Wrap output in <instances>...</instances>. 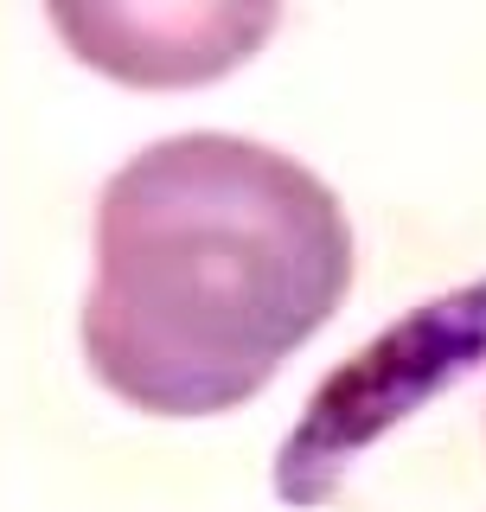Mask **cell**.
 Instances as JSON below:
<instances>
[{
	"instance_id": "obj_1",
	"label": "cell",
	"mask_w": 486,
	"mask_h": 512,
	"mask_svg": "<svg viewBox=\"0 0 486 512\" xmlns=\"http://www.w3.org/2000/svg\"><path fill=\"white\" fill-rule=\"evenodd\" d=\"M352 276L359 237L320 173L269 141L186 128L96 199L84 359L141 416H224L339 314Z\"/></svg>"
},
{
	"instance_id": "obj_2",
	"label": "cell",
	"mask_w": 486,
	"mask_h": 512,
	"mask_svg": "<svg viewBox=\"0 0 486 512\" xmlns=\"http://www.w3.org/2000/svg\"><path fill=\"white\" fill-rule=\"evenodd\" d=\"M486 359V276L467 288L410 308L378 333L365 352H352L339 372L320 378L301 423L288 429L275 455V500L282 506H333L352 461L378 448L397 423H410L423 404L467 378Z\"/></svg>"
},
{
	"instance_id": "obj_3",
	"label": "cell",
	"mask_w": 486,
	"mask_h": 512,
	"mask_svg": "<svg viewBox=\"0 0 486 512\" xmlns=\"http://www.w3.org/2000/svg\"><path fill=\"white\" fill-rule=\"evenodd\" d=\"M45 20L77 64L135 90L218 84L282 26L275 0H52Z\"/></svg>"
}]
</instances>
